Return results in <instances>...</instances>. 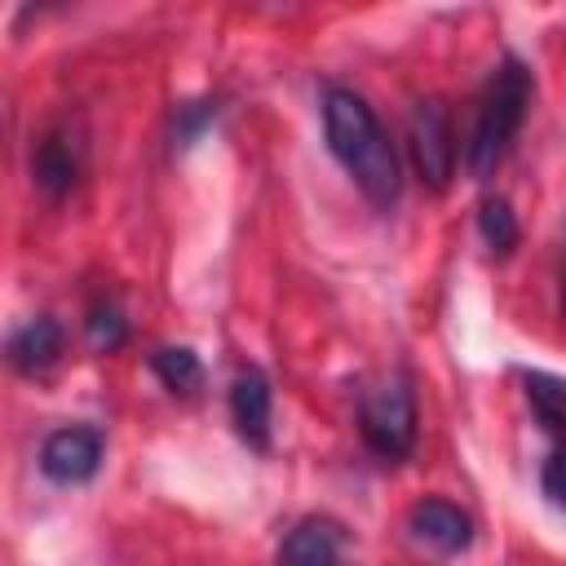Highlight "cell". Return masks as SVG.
Instances as JSON below:
<instances>
[{
  "mask_svg": "<svg viewBox=\"0 0 566 566\" xmlns=\"http://www.w3.org/2000/svg\"><path fill=\"white\" fill-rule=\"evenodd\" d=\"M562 318H566V261H562Z\"/></svg>",
  "mask_w": 566,
  "mask_h": 566,
  "instance_id": "17",
  "label": "cell"
},
{
  "mask_svg": "<svg viewBox=\"0 0 566 566\" xmlns=\"http://www.w3.org/2000/svg\"><path fill=\"white\" fill-rule=\"evenodd\" d=\"M323 128H327V150L354 177L363 199L371 208L389 212L402 195V172H398L394 142H389L385 124L376 119V111L367 106V97H358L354 88H327L323 93Z\"/></svg>",
  "mask_w": 566,
  "mask_h": 566,
  "instance_id": "1",
  "label": "cell"
},
{
  "mask_svg": "<svg viewBox=\"0 0 566 566\" xmlns=\"http://www.w3.org/2000/svg\"><path fill=\"white\" fill-rule=\"evenodd\" d=\"M80 172H84V146H80V137L66 124L49 128L40 137L35 155H31V177L40 186V195L44 199H66L75 190Z\"/></svg>",
  "mask_w": 566,
  "mask_h": 566,
  "instance_id": "6",
  "label": "cell"
},
{
  "mask_svg": "<svg viewBox=\"0 0 566 566\" xmlns=\"http://www.w3.org/2000/svg\"><path fill=\"white\" fill-rule=\"evenodd\" d=\"M150 367H155V376H159V380H164L172 394H190V389H199V380H203V367H199L195 349H186V345L155 349Z\"/></svg>",
  "mask_w": 566,
  "mask_h": 566,
  "instance_id": "13",
  "label": "cell"
},
{
  "mask_svg": "<svg viewBox=\"0 0 566 566\" xmlns=\"http://www.w3.org/2000/svg\"><path fill=\"white\" fill-rule=\"evenodd\" d=\"M212 115H217V106H208V102L186 106V111H181V128H177V137H181V142H195V137H199V128H203Z\"/></svg>",
  "mask_w": 566,
  "mask_h": 566,
  "instance_id": "16",
  "label": "cell"
},
{
  "mask_svg": "<svg viewBox=\"0 0 566 566\" xmlns=\"http://www.w3.org/2000/svg\"><path fill=\"white\" fill-rule=\"evenodd\" d=\"M340 557H345V526L332 517L296 522L279 548V566H340Z\"/></svg>",
  "mask_w": 566,
  "mask_h": 566,
  "instance_id": "8",
  "label": "cell"
},
{
  "mask_svg": "<svg viewBox=\"0 0 566 566\" xmlns=\"http://www.w3.org/2000/svg\"><path fill=\"white\" fill-rule=\"evenodd\" d=\"M62 345H66V336L53 318H31L9 336V363L22 376H44L62 358Z\"/></svg>",
  "mask_w": 566,
  "mask_h": 566,
  "instance_id": "10",
  "label": "cell"
},
{
  "mask_svg": "<svg viewBox=\"0 0 566 566\" xmlns=\"http://www.w3.org/2000/svg\"><path fill=\"white\" fill-rule=\"evenodd\" d=\"M526 398H531V411L535 420L566 438V380L562 376H548V371H526Z\"/></svg>",
  "mask_w": 566,
  "mask_h": 566,
  "instance_id": "11",
  "label": "cell"
},
{
  "mask_svg": "<svg viewBox=\"0 0 566 566\" xmlns=\"http://www.w3.org/2000/svg\"><path fill=\"white\" fill-rule=\"evenodd\" d=\"M539 482H544V495H548L553 504H562V509H566V442L544 460Z\"/></svg>",
  "mask_w": 566,
  "mask_h": 566,
  "instance_id": "15",
  "label": "cell"
},
{
  "mask_svg": "<svg viewBox=\"0 0 566 566\" xmlns=\"http://www.w3.org/2000/svg\"><path fill=\"white\" fill-rule=\"evenodd\" d=\"M102 464V433L88 424H66L44 438L40 447V473L57 486H80Z\"/></svg>",
  "mask_w": 566,
  "mask_h": 566,
  "instance_id": "5",
  "label": "cell"
},
{
  "mask_svg": "<svg viewBox=\"0 0 566 566\" xmlns=\"http://www.w3.org/2000/svg\"><path fill=\"white\" fill-rule=\"evenodd\" d=\"M478 230H482V243H486L495 256H509V252L517 248V239H522L517 217H513V208H509L500 195H486V199L478 203Z\"/></svg>",
  "mask_w": 566,
  "mask_h": 566,
  "instance_id": "12",
  "label": "cell"
},
{
  "mask_svg": "<svg viewBox=\"0 0 566 566\" xmlns=\"http://www.w3.org/2000/svg\"><path fill=\"white\" fill-rule=\"evenodd\" d=\"M270 411H274V398H270V380L261 367H243L230 385V420L239 429V438L252 447V451H265L270 447Z\"/></svg>",
  "mask_w": 566,
  "mask_h": 566,
  "instance_id": "7",
  "label": "cell"
},
{
  "mask_svg": "<svg viewBox=\"0 0 566 566\" xmlns=\"http://www.w3.org/2000/svg\"><path fill=\"white\" fill-rule=\"evenodd\" d=\"M411 159L429 190H447L455 168V146H451V119L433 97L411 111Z\"/></svg>",
  "mask_w": 566,
  "mask_h": 566,
  "instance_id": "4",
  "label": "cell"
},
{
  "mask_svg": "<svg viewBox=\"0 0 566 566\" xmlns=\"http://www.w3.org/2000/svg\"><path fill=\"white\" fill-rule=\"evenodd\" d=\"M526 106H531V71L517 57H504L486 84V97H482V111L473 124V142H469V172L478 181H486L504 164V155L526 119Z\"/></svg>",
  "mask_w": 566,
  "mask_h": 566,
  "instance_id": "2",
  "label": "cell"
},
{
  "mask_svg": "<svg viewBox=\"0 0 566 566\" xmlns=\"http://www.w3.org/2000/svg\"><path fill=\"white\" fill-rule=\"evenodd\" d=\"M411 535L424 548L451 557V553H464L473 544V522H469V513H460L447 500H420L411 509Z\"/></svg>",
  "mask_w": 566,
  "mask_h": 566,
  "instance_id": "9",
  "label": "cell"
},
{
  "mask_svg": "<svg viewBox=\"0 0 566 566\" xmlns=\"http://www.w3.org/2000/svg\"><path fill=\"white\" fill-rule=\"evenodd\" d=\"M128 340V323H124V314L106 301V305H93V314H88V345L97 349V354H111V349H119Z\"/></svg>",
  "mask_w": 566,
  "mask_h": 566,
  "instance_id": "14",
  "label": "cell"
},
{
  "mask_svg": "<svg viewBox=\"0 0 566 566\" xmlns=\"http://www.w3.org/2000/svg\"><path fill=\"white\" fill-rule=\"evenodd\" d=\"M358 429H363V442L380 460H402L416 442V398L407 380H385L380 389H371L363 398Z\"/></svg>",
  "mask_w": 566,
  "mask_h": 566,
  "instance_id": "3",
  "label": "cell"
}]
</instances>
